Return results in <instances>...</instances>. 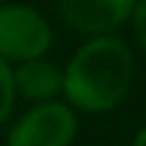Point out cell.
Listing matches in <instances>:
<instances>
[{
  "instance_id": "6da1fadb",
  "label": "cell",
  "mask_w": 146,
  "mask_h": 146,
  "mask_svg": "<svg viewBox=\"0 0 146 146\" xmlns=\"http://www.w3.org/2000/svg\"><path fill=\"white\" fill-rule=\"evenodd\" d=\"M133 77L136 59L123 38L90 36L62 67V98L77 113L105 115L128 98Z\"/></svg>"
},
{
  "instance_id": "7a4b0ae2",
  "label": "cell",
  "mask_w": 146,
  "mask_h": 146,
  "mask_svg": "<svg viewBox=\"0 0 146 146\" xmlns=\"http://www.w3.org/2000/svg\"><path fill=\"white\" fill-rule=\"evenodd\" d=\"M54 44L49 18L26 3H0V59L21 64L46 56Z\"/></svg>"
},
{
  "instance_id": "3957f363",
  "label": "cell",
  "mask_w": 146,
  "mask_h": 146,
  "mask_svg": "<svg viewBox=\"0 0 146 146\" xmlns=\"http://www.w3.org/2000/svg\"><path fill=\"white\" fill-rule=\"evenodd\" d=\"M80 133V115L64 100H49L28 105L8 133L5 146H72Z\"/></svg>"
},
{
  "instance_id": "277c9868",
  "label": "cell",
  "mask_w": 146,
  "mask_h": 146,
  "mask_svg": "<svg viewBox=\"0 0 146 146\" xmlns=\"http://www.w3.org/2000/svg\"><path fill=\"white\" fill-rule=\"evenodd\" d=\"M133 5L136 0H59V15L72 31L90 38L128 23Z\"/></svg>"
},
{
  "instance_id": "5b68a950",
  "label": "cell",
  "mask_w": 146,
  "mask_h": 146,
  "mask_svg": "<svg viewBox=\"0 0 146 146\" xmlns=\"http://www.w3.org/2000/svg\"><path fill=\"white\" fill-rule=\"evenodd\" d=\"M13 82H15L18 100H26L31 105L59 100V95H62V67H56L46 56L28 59V62L13 64Z\"/></svg>"
},
{
  "instance_id": "8992f818",
  "label": "cell",
  "mask_w": 146,
  "mask_h": 146,
  "mask_svg": "<svg viewBox=\"0 0 146 146\" xmlns=\"http://www.w3.org/2000/svg\"><path fill=\"white\" fill-rule=\"evenodd\" d=\"M15 103H18V95H15V82H13V64L0 59V126L10 121Z\"/></svg>"
},
{
  "instance_id": "52a82bcc",
  "label": "cell",
  "mask_w": 146,
  "mask_h": 146,
  "mask_svg": "<svg viewBox=\"0 0 146 146\" xmlns=\"http://www.w3.org/2000/svg\"><path fill=\"white\" fill-rule=\"evenodd\" d=\"M128 23H131V28H133V36H136L139 46L146 51V0H136Z\"/></svg>"
},
{
  "instance_id": "ba28073f",
  "label": "cell",
  "mask_w": 146,
  "mask_h": 146,
  "mask_svg": "<svg viewBox=\"0 0 146 146\" xmlns=\"http://www.w3.org/2000/svg\"><path fill=\"white\" fill-rule=\"evenodd\" d=\"M131 146H146V126L136 131V136H133V141H131Z\"/></svg>"
}]
</instances>
